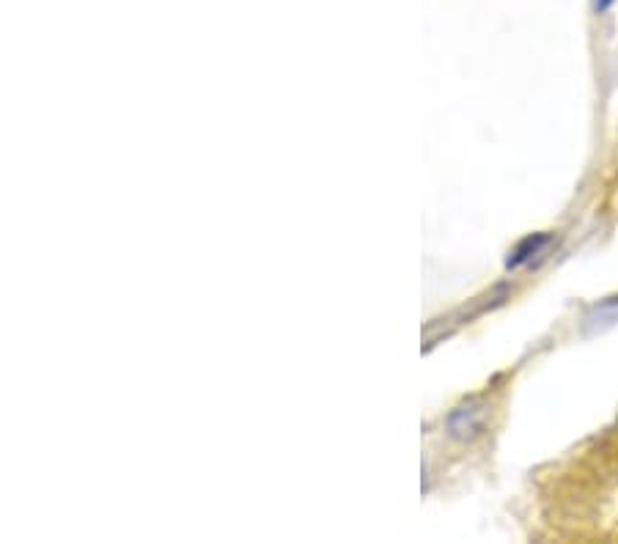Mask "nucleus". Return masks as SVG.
Wrapping results in <instances>:
<instances>
[{
  "label": "nucleus",
  "instance_id": "f257e3e1",
  "mask_svg": "<svg viewBox=\"0 0 618 544\" xmlns=\"http://www.w3.org/2000/svg\"><path fill=\"white\" fill-rule=\"evenodd\" d=\"M486 418H490L486 404L478 402V399H471V402L460 404V408L449 415V434L456 440L478 438L486 427Z\"/></svg>",
  "mask_w": 618,
  "mask_h": 544
},
{
  "label": "nucleus",
  "instance_id": "f03ea898",
  "mask_svg": "<svg viewBox=\"0 0 618 544\" xmlns=\"http://www.w3.org/2000/svg\"><path fill=\"white\" fill-rule=\"evenodd\" d=\"M547 245H549V234H528V237H525L523 243H517V248L508 254L506 267L508 270H517V267L528 265V261H534V256H539Z\"/></svg>",
  "mask_w": 618,
  "mask_h": 544
},
{
  "label": "nucleus",
  "instance_id": "7ed1b4c3",
  "mask_svg": "<svg viewBox=\"0 0 618 544\" xmlns=\"http://www.w3.org/2000/svg\"><path fill=\"white\" fill-rule=\"evenodd\" d=\"M614 3H616V0H591L594 14H608V11L614 9Z\"/></svg>",
  "mask_w": 618,
  "mask_h": 544
}]
</instances>
